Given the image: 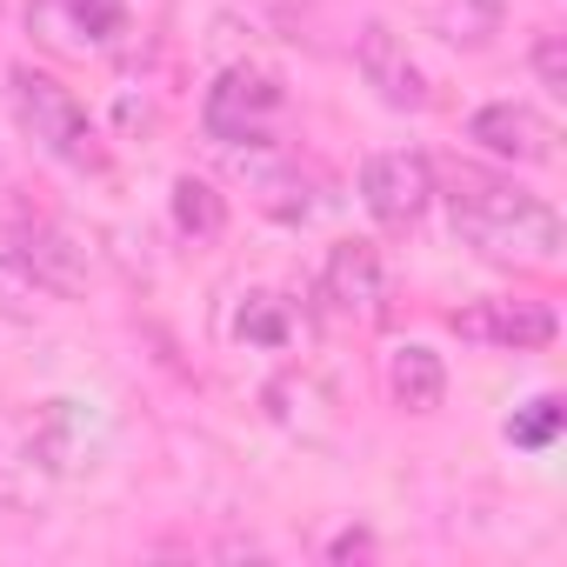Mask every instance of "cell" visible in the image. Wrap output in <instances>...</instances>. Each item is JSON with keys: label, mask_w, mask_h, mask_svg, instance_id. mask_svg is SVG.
Wrapping results in <instances>:
<instances>
[{"label": "cell", "mask_w": 567, "mask_h": 567, "mask_svg": "<svg viewBox=\"0 0 567 567\" xmlns=\"http://www.w3.org/2000/svg\"><path fill=\"white\" fill-rule=\"evenodd\" d=\"M467 141L487 147L494 161H514V167H547L560 154V127L534 101H487V107H474Z\"/></svg>", "instance_id": "cell-6"}, {"label": "cell", "mask_w": 567, "mask_h": 567, "mask_svg": "<svg viewBox=\"0 0 567 567\" xmlns=\"http://www.w3.org/2000/svg\"><path fill=\"white\" fill-rule=\"evenodd\" d=\"M8 94H14V121H21V134H28L48 161L74 167V174H101V167H107L101 127L87 121V107H81L54 74H41V68H14V74H8Z\"/></svg>", "instance_id": "cell-2"}, {"label": "cell", "mask_w": 567, "mask_h": 567, "mask_svg": "<svg viewBox=\"0 0 567 567\" xmlns=\"http://www.w3.org/2000/svg\"><path fill=\"white\" fill-rule=\"evenodd\" d=\"M174 227H181L187 240H214V234L227 227V200H220L200 174H181V181H174Z\"/></svg>", "instance_id": "cell-12"}, {"label": "cell", "mask_w": 567, "mask_h": 567, "mask_svg": "<svg viewBox=\"0 0 567 567\" xmlns=\"http://www.w3.org/2000/svg\"><path fill=\"white\" fill-rule=\"evenodd\" d=\"M234 334H240V341H260V348H288V315H280L274 295H247Z\"/></svg>", "instance_id": "cell-16"}, {"label": "cell", "mask_w": 567, "mask_h": 567, "mask_svg": "<svg viewBox=\"0 0 567 567\" xmlns=\"http://www.w3.org/2000/svg\"><path fill=\"white\" fill-rule=\"evenodd\" d=\"M361 207L374 214L381 234H408L421 227V214L434 207V161L414 147H388L361 161Z\"/></svg>", "instance_id": "cell-4"}, {"label": "cell", "mask_w": 567, "mask_h": 567, "mask_svg": "<svg viewBox=\"0 0 567 567\" xmlns=\"http://www.w3.org/2000/svg\"><path fill=\"white\" fill-rule=\"evenodd\" d=\"M388 394H394L401 414H434V408L447 401V368H441V354L421 348V341L394 348V354H388Z\"/></svg>", "instance_id": "cell-10"}, {"label": "cell", "mask_w": 567, "mask_h": 567, "mask_svg": "<svg viewBox=\"0 0 567 567\" xmlns=\"http://www.w3.org/2000/svg\"><path fill=\"white\" fill-rule=\"evenodd\" d=\"M447 328L474 348H514V354H534L560 334L554 308L547 301H514V295H487V301H467L447 315Z\"/></svg>", "instance_id": "cell-5"}, {"label": "cell", "mask_w": 567, "mask_h": 567, "mask_svg": "<svg viewBox=\"0 0 567 567\" xmlns=\"http://www.w3.org/2000/svg\"><path fill=\"white\" fill-rule=\"evenodd\" d=\"M434 28L454 48H487L501 34V0H434Z\"/></svg>", "instance_id": "cell-11"}, {"label": "cell", "mask_w": 567, "mask_h": 567, "mask_svg": "<svg viewBox=\"0 0 567 567\" xmlns=\"http://www.w3.org/2000/svg\"><path fill=\"white\" fill-rule=\"evenodd\" d=\"M34 308H41V280L0 247V321H34Z\"/></svg>", "instance_id": "cell-15"}, {"label": "cell", "mask_w": 567, "mask_h": 567, "mask_svg": "<svg viewBox=\"0 0 567 567\" xmlns=\"http://www.w3.org/2000/svg\"><path fill=\"white\" fill-rule=\"evenodd\" d=\"M321 295H328V308L348 315V321H368V328L388 321L394 288H388L381 247H374V240H341V247L328 254V267H321Z\"/></svg>", "instance_id": "cell-8"}, {"label": "cell", "mask_w": 567, "mask_h": 567, "mask_svg": "<svg viewBox=\"0 0 567 567\" xmlns=\"http://www.w3.org/2000/svg\"><path fill=\"white\" fill-rule=\"evenodd\" d=\"M434 200H447V220L467 247H481L487 260H514V267H554L567 234H560V214L527 194L520 181L494 174V167H474V161H454L447 174H434Z\"/></svg>", "instance_id": "cell-1"}, {"label": "cell", "mask_w": 567, "mask_h": 567, "mask_svg": "<svg viewBox=\"0 0 567 567\" xmlns=\"http://www.w3.org/2000/svg\"><path fill=\"white\" fill-rule=\"evenodd\" d=\"M527 61H534V81H540L547 94H567V54H560V34H540Z\"/></svg>", "instance_id": "cell-17"}, {"label": "cell", "mask_w": 567, "mask_h": 567, "mask_svg": "<svg viewBox=\"0 0 567 567\" xmlns=\"http://www.w3.org/2000/svg\"><path fill=\"white\" fill-rule=\"evenodd\" d=\"M8 254L41 280V295H61V301L87 295V247H74V234H68L61 220H48V214H21Z\"/></svg>", "instance_id": "cell-9"}, {"label": "cell", "mask_w": 567, "mask_h": 567, "mask_svg": "<svg viewBox=\"0 0 567 567\" xmlns=\"http://www.w3.org/2000/svg\"><path fill=\"white\" fill-rule=\"evenodd\" d=\"M68 14L81 48H114L127 34V0H68Z\"/></svg>", "instance_id": "cell-13"}, {"label": "cell", "mask_w": 567, "mask_h": 567, "mask_svg": "<svg viewBox=\"0 0 567 567\" xmlns=\"http://www.w3.org/2000/svg\"><path fill=\"white\" fill-rule=\"evenodd\" d=\"M280 107H288L280 81H274L267 68L234 61V68L214 74V87H207V101H200V134H207L214 147H267Z\"/></svg>", "instance_id": "cell-3"}, {"label": "cell", "mask_w": 567, "mask_h": 567, "mask_svg": "<svg viewBox=\"0 0 567 567\" xmlns=\"http://www.w3.org/2000/svg\"><path fill=\"white\" fill-rule=\"evenodd\" d=\"M354 68H361V81L374 87V101L394 107V114H421V107L434 101L421 61L408 54V41H401L388 21H368V28L354 34Z\"/></svg>", "instance_id": "cell-7"}, {"label": "cell", "mask_w": 567, "mask_h": 567, "mask_svg": "<svg viewBox=\"0 0 567 567\" xmlns=\"http://www.w3.org/2000/svg\"><path fill=\"white\" fill-rule=\"evenodd\" d=\"M554 434H560V401H554V394H540V401H527L520 414H507V441L527 447V454L554 447Z\"/></svg>", "instance_id": "cell-14"}, {"label": "cell", "mask_w": 567, "mask_h": 567, "mask_svg": "<svg viewBox=\"0 0 567 567\" xmlns=\"http://www.w3.org/2000/svg\"><path fill=\"white\" fill-rule=\"evenodd\" d=\"M368 547H374V540H368L361 527H348V534H341V540H334L328 554H334V560H348V554H368Z\"/></svg>", "instance_id": "cell-18"}]
</instances>
